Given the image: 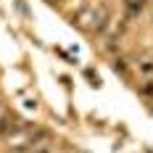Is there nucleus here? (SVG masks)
<instances>
[{
	"label": "nucleus",
	"instance_id": "f257e3e1",
	"mask_svg": "<svg viewBox=\"0 0 153 153\" xmlns=\"http://www.w3.org/2000/svg\"><path fill=\"white\" fill-rule=\"evenodd\" d=\"M124 8H127L129 19H135V16L143 13V8H145V0H124Z\"/></svg>",
	"mask_w": 153,
	"mask_h": 153
},
{
	"label": "nucleus",
	"instance_id": "f03ea898",
	"mask_svg": "<svg viewBox=\"0 0 153 153\" xmlns=\"http://www.w3.org/2000/svg\"><path fill=\"white\" fill-rule=\"evenodd\" d=\"M137 66H140V71H143L145 76H151V74H153V61H151V58H143Z\"/></svg>",
	"mask_w": 153,
	"mask_h": 153
},
{
	"label": "nucleus",
	"instance_id": "7ed1b4c3",
	"mask_svg": "<svg viewBox=\"0 0 153 153\" xmlns=\"http://www.w3.org/2000/svg\"><path fill=\"white\" fill-rule=\"evenodd\" d=\"M114 71H119V74H124V71H127V61H122V58H116V61H114Z\"/></svg>",
	"mask_w": 153,
	"mask_h": 153
},
{
	"label": "nucleus",
	"instance_id": "20e7f679",
	"mask_svg": "<svg viewBox=\"0 0 153 153\" xmlns=\"http://www.w3.org/2000/svg\"><path fill=\"white\" fill-rule=\"evenodd\" d=\"M140 92H143V95H153V82H145V85L140 87Z\"/></svg>",
	"mask_w": 153,
	"mask_h": 153
},
{
	"label": "nucleus",
	"instance_id": "39448f33",
	"mask_svg": "<svg viewBox=\"0 0 153 153\" xmlns=\"http://www.w3.org/2000/svg\"><path fill=\"white\" fill-rule=\"evenodd\" d=\"M50 153H66V151H61V148H53V151H50Z\"/></svg>",
	"mask_w": 153,
	"mask_h": 153
},
{
	"label": "nucleus",
	"instance_id": "423d86ee",
	"mask_svg": "<svg viewBox=\"0 0 153 153\" xmlns=\"http://www.w3.org/2000/svg\"><path fill=\"white\" fill-rule=\"evenodd\" d=\"M3 116H5V111H3V106H0V119H3Z\"/></svg>",
	"mask_w": 153,
	"mask_h": 153
}]
</instances>
